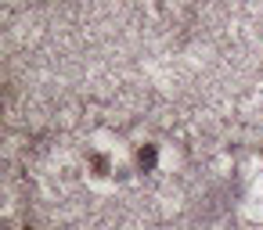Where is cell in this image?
Here are the masks:
<instances>
[{"instance_id":"cell-1","label":"cell","mask_w":263,"mask_h":230,"mask_svg":"<svg viewBox=\"0 0 263 230\" xmlns=\"http://www.w3.org/2000/svg\"><path fill=\"white\" fill-rule=\"evenodd\" d=\"M137 165H141V169H152V165H155V148H152V144L137 151Z\"/></svg>"},{"instance_id":"cell-2","label":"cell","mask_w":263,"mask_h":230,"mask_svg":"<svg viewBox=\"0 0 263 230\" xmlns=\"http://www.w3.org/2000/svg\"><path fill=\"white\" fill-rule=\"evenodd\" d=\"M26 230H36V226H26Z\"/></svg>"}]
</instances>
